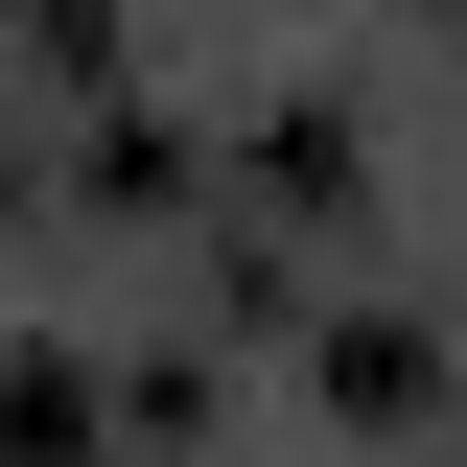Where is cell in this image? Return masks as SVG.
Masks as SVG:
<instances>
[{
    "mask_svg": "<svg viewBox=\"0 0 467 467\" xmlns=\"http://www.w3.org/2000/svg\"><path fill=\"white\" fill-rule=\"evenodd\" d=\"M70 420H94V398H70L47 350H0V467H70Z\"/></svg>",
    "mask_w": 467,
    "mask_h": 467,
    "instance_id": "6da1fadb",
    "label": "cell"
}]
</instances>
